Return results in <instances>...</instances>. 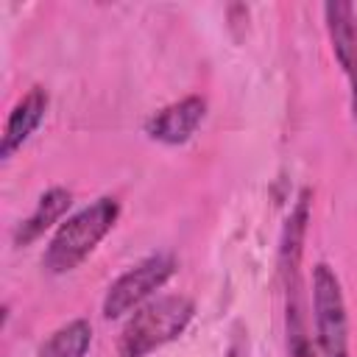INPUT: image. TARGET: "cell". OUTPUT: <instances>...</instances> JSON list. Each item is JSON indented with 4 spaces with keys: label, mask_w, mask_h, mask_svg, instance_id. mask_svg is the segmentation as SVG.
Listing matches in <instances>:
<instances>
[{
    "label": "cell",
    "mask_w": 357,
    "mask_h": 357,
    "mask_svg": "<svg viewBox=\"0 0 357 357\" xmlns=\"http://www.w3.org/2000/svg\"><path fill=\"white\" fill-rule=\"evenodd\" d=\"M70 201H73V195H70L64 187H50L47 192H42L36 209L17 226V231H14V243H17V245H28V243H33L45 229H50V226L70 209Z\"/></svg>",
    "instance_id": "cell-8"
},
{
    "label": "cell",
    "mask_w": 357,
    "mask_h": 357,
    "mask_svg": "<svg viewBox=\"0 0 357 357\" xmlns=\"http://www.w3.org/2000/svg\"><path fill=\"white\" fill-rule=\"evenodd\" d=\"M89 343H92V326L84 318H75V321L59 326L39 346V357H84Z\"/></svg>",
    "instance_id": "cell-9"
},
{
    "label": "cell",
    "mask_w": 357,
    "mask_h": 357,
    "mask_svg": "<svg viewBox=\"0 0 357 357\" xmlns=\"http://www.w3.org/2000/svg\"><path fill=\"white\" fill-rule=\"evenodd\" d=\"M45 112H47V92L42 86H33L28 95H22L14 103V109L6 120V128H3V139H0V156L3 159L14 156V151H20L28 142V137L45 120Z\"/></svg>",
    "instance_id": "cell-7"
},
{
    "label": "cell",
    "mask_w": 357,
    "mask_h": 357,
    "mask_svg": "<svg viewBox=\"0 0 357 357\" xmlns=\"http://www.w3.org/2000/svg\"><path fill=\"white\" fill-rule=\"evenodd\" d=\"M287 282V349L290 357H315L307 324H304V312L298 304V271L296 273H284Z\"/></svg>",
    "instance_id": "cell-10"
},
{
    "label": "cell",
    "mask_w": 357,
    "mask_h": 357,
    "mask_svg": "<svg viewBox=\"0 0 357 357\" xmlns=\"http://www.w3.org/2000/svg\"><path fill=\"white\" fill-rule=\"evenodd\" d=\"M176 271V259L170 254H151L139 259L134 268H128L106 293L103 298V315L106 318H120L137 307L148 296H153Z\"/></svg>",
    "instance_id": "cell-4"
},
{
    "label": "cell",
    "mask_w": 357,
    "mask_h": 357,
    "mask_svg": "<svg viewBox=\"0 0 357 357\" xmlns=\"http://www.w3.org/2000/svg\"><path fill=\"white\" fill-rule=\"evenodd\" d=\"M192 301L184 296H162L134 310L120 337V357H145L178 337L192 321Z\"/></svg>",
    "instance_id": "cell-2"
},
{
    "label": "cell",
    "mask_w": 357,
    "mask_h": 357,
    "mask_svg": "<svg viewBox=\"0 0 357 357\" xmlns=\"http://www.w3.org/2000/svg\"><path fill=\"white\" fill-rule=\"evenodd\" d=\"M312 318L321 357H349V318L337 273L318 262L312 271Z\"/></svg>",
    "instance_id": "cell-3"
},
{
    "label": "cell",
    "mask_w": 357,
    "mask_h": 357,
    "mask_svg": "<svg viewBox=\"0 0 357 357\" xmlns=\"http://www.w3.org/2000/svg\"><path fill=\"white\" fill-rule=\"evenodd\" d=\"M117 215H120V206H117L114 198H98L95 204L84 206L81 212H75L73 218H67L59 226V231L53 234V240L45 248L42 265L50 273L73 271L109 234V229L114 226Z\"/></svg>",
    "instance_id": "cell-1"
},
{
    "label": "cell",
    "mask_w": 357,
    "mask_h": 357,
    "mask_svg": "<svg viewBox=\"0 0 357 357\" xmlns=\"http://www.w3.org/2000/svg\"><path fill=\"white\" fill-rule=\"evenodd\" d=\"M204 109L206 103L198 98V95H190V98H181L178 103H170L165 109H159L148 123H145V131L148 137L165 142V145H181L187 142L195 128L201 126L204 120Z\"/></svg>",
    "instance_id": "cell-5"
},
{
    "label": "cell",
    "mask_w": 357,
    "mask_h": 357,
    "mask_svg": "<svg viewBox=\"0 0 357 357\" xmlns=\"http://www.w3.org/2000/svg\"><path fill=\"white\" fill-rule=\"evenodd\" d=\"M324 14H326V31L332 39L335 59L343 67L351 95H354L357 92V17H354V8H351V3L337 0V3H326Z\"/></svg>",
    "instance_id": "cell-6"
}]
</instances>
